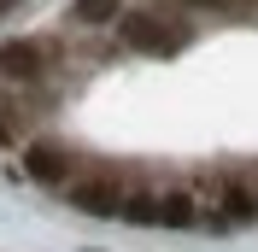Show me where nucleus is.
Wrapping results in <instances>:
<instances>
[{
  "mask_svg": "<svg viewBox=\"0 0 258 252\" xmlns=\"http://www.w3.org/2000/svg\"><path fill=\"white\" fill-rule=\"evenodd\" d=\"M24 176H30V182H41V188H71V158H64L59 147L35 141L30 153H24Z\"/></svg>",
  "mask_w": 258,
  "mask_h": 252,
  "instance_id": "nucleus-3",
  "label": "nucleus"
},
{
  "mask_svg": "<svg viewBox=\"0 0 258 252\" xmlns=\"http://www.w3.org/2000/svg\"><path fill=\"white\" fill-rule=\"evenodd\" d=\"M41 71H47V47L41 41H30V35L24 41H0V77L6 82H35Z\"/></svg>",
  "mask_w": 258,
  "mask_h": 252,
  "instance_id": "nucleus-2",
  "label": "nucleus"
},
{
  "mask_svg": "<svg viewBox=\"0 0 258 252\" xmlns=\"http://www.w3.org/2000/svg\"><path fill=\"white\" fill-rule=\"evenodd\" d=\"M0 141H6V129H0Z\"/></svg>",
  "mask_w": 258,
  "mask_h": 252,
  "instance_id": "nucleus-10",
  "label": "nucleus"
},
{
  "mask_svg": "<svg viewBox=\"0 0 258 252\" xmlns=\"http://www.w3.org/2000/svg\"><path fill=\"white\" fill-rule=\"evenodd\" d=\"M223 217H229V223H252V217H258V200H252V188L229 182V188H223Z\"/></svg>",
  "mask_w": 258,
  "mask_h": 252,
  "instance_id": "nucleus-6",
  "label": "nucleus"
},
{
  "mask_svg": "<svg viewBox=\"0 0 258 252\" xmlns=\"http://www.w3.org/2000/svg\"><path fill=\"white\" fill-rule=\"evenodd\" d=\"M117 30H123V47H135V53H176V47H182V35L164 30L159 18H147V12L117 18Z\"/></svg>",
  "mask_w": 258,
  "mask_h": 252,
  "instance_id": "nucleus-1",
  "label": "nucleus"
},
{
  "mask_svg": "<svg viewBox=\"0 0 258 252\" xmlns=\"http://www.w3.org/2000/svg\"><path fill=\"white\" fill-rule=\"evenodd\" d=\"M182 6H223V0H182Z\"/></svg>",
  "mask_w": 258,
  "mask_h": 252,
  "instance_id": "nucleus-9",
  "label": "nucleus"
},
{
  "mask_svg": "<svg viewBox=\"0 0 258 252\" xmlns=\"http://www.w3.org/2000/svg\"><path fill=\"white\" fill-rule=\"evenodd\" d=\"M159 223L164 229H194V223H200V200H194L188 188H170L159 200Z\"/></svg>",
  "mask_w": 258,
  "mask_h": 252,
  "instance_id": "nucleus-4",
  "label": "nucleus"
},
{
  "mask_svg": "<svg viewBox=\"0 0 258 252\" xmlns=\"http://www.w3.org/2000/svg\"><path fill=\"white\" fill-rule=\"evenodd\" d=\"M71 18H77V24H112V18H123V12H117V0H77Z\"/></svg>",
  "mask_w": 258,
  "mask_h": 252,
  "instance_id": "nucleus-7",
  "label": "nucleus"
},
{
  "mask_svg": "<svg viewBox=\"0 0 258 252\" xmlns=\"http://www.w3.org/2000/svg\"><path fill=\"white\" fill-rule=\"evenodd\" d=\"M77 205H82V211H117L123 194H117L112 176H100V188H77Z\"/></svg>",
  "mask_w": 258,
  "mask_h": 252,
  "instance_id": "nucleus-5",
  "label": "nucleus"
},
{
  "mask_svg": "<svg viewBox=\"0 0 258 252\" xmlns=\"http://www.w3.org/2000/svg\"><path fill=\"white\" fill-rule=\"evenodd\" d=\"M123 217H135V223H159V200L153 194H123V205H117Z\"/></svg>",
  "mask_w": 258,
  "mask_h": 252,
  "instance_id": "nucleus-8",
  "label": "nucleus"
}]
</instances>
